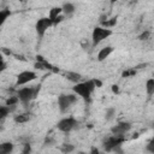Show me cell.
I'll return each mask as SVG.
<instances>
[{"label": "cell", "instance_id": "1", "mask_svg": "<svg viewBox=\"0 0 154 154\" xmlns=\"http://www.w3.org/2000/svg\"><path fill=\"white\" fill-rule=\"evenodd\" d=\"M95 88H96L95 87V83L91 79V81H87V82H82V83L75 84V87L72 88V90L77 95H79L81 97H83L85 101H89L90 95H91V93L94 91Z\"/></svg>", "mask_w": 154, "mask_h": 154}, {"label": "cell", "instance_id": "2", "mask_svg": "<svg viewBox=\"0 0 154 154\" xmlns=\"http://www.w3.org/2000/svg\"><path fill=\"white\" fill-rule=\"evenodd\" d=\"M38 91H40V85L29 87V88H22V89H19L17 96H18V99L20 100V102L23 105L28 106L30 103V101L37 96Z\"/></svg>", "mask_w": 154, "mask_h": 154}, {"label": "cell", "instance_id": "3", "mask_svg": "<svg viewBox=\"0 0 154 154\" xmlns=\"http://www.w3.org/2000/svg\"><path fill=\"white\" fill-rule=\"evenodd\" d=\"M112 35V30L111 29H106V28H101V26H95L91 34V38H93V46L99 45L102 40L107 38L108 36Z\"/></svg>", "mask_w": 154, "mask_h": 154}, {"label": "cell", "instance_id": "4", "mask_svg": "<svg viewBox=\"0 0 154 154\" xmlns=\"http://www.w3.org/2000/svg\"><path fill=\"white\" fill-rule=\"evenodd\" d=\"M77 101V96L73 94H63L58 97V106L61 112H66L71 105H73Z\"/></svg>", "mask_w": 154, "mask_h": 154}, {"label": "cell", "instance_id": "5", "mask_svg": "<svg viewBox=\"0 0 154 154\" xmlns=\"http://www.w3.org/2000/svg\"><path fill=\"white\" fill-rule=\"evenodd\" d=\"M124 141H125V137H120V136H114V135H112V136L107 137V138L103 141L102 147H103V149H105L106 152H112V150H114L118 146H120Z\"/></svg>", "mask_w": 154, "mask_h": 154}, {"label": "cell", "instance_id": "6", "mask_svg": "<svg viewBox=\"0 0 154 154\" xmlns=\"http://www.w3.org/2000/svg\"><path fill=\"white\" fill-rule=\"evenodd\" d=\"M78 125V122L73 118V117H67V118H64L61 119L59 123H58V129L63 132H70L72 129H75L76 126Z\"/></svg>", "mask_w": 154, "mask_h": 154}, {"label": "cell", "instance_id": "7", "mask_svg": "<svg viewBox=\"0 0 154 154\" xmlns=\"http://www.w3.org/2000/svg\"><path fill=\"white\" fill-rule=\"evenodd\" d=\"M53 24H54L53 20L49 19L48 17H46V18H40V19L36 22V25H35L36 32L38 34V36H43L45 32H46V30H47L51 25H53Z\"/></svg>", "mask_w": 154, "mask_h": 154}, {"label": "cell", "instance_id": "8", "mask_svg": "<svg viewBox=\"0 0 154 154\" xmlns=\"http://www.w3.org/2000/svg\"><path fill=\"white\" fill-rule=\"evenodd\" d=\"M131 129V124L128 123V122H123V123H119L114 126L111 128V132L112 135L114 136H120V137H124V135Z\"/></svg>", "mask_w": 154, "mask_h": 154}, {"label": "cell", "instance_id": "9", "mask_svg": "<svg viewBox=\"0 0 154 154\" xmlns=\"http://www.w3.org/2000/svg\"><path fill=\"white\" fill-rule=\"evenodd\" d=\"M36 78V73L32 71H23L17 76V82L16 85H23L28 82H31Z\"/></svg>", "mask_w": 154, "mask_h": 154}, {"label": "cell", "instance_id": "10", "mask_svg": "<svg viewBox=\"0 0 154 154\" xmlns=\"http://www.w3.org/2000/svg\"><path fill=\"white\" fill-rule=\"evenodd\" d=\"M113 52V47L111 46H107V47H103L99 53H97V60L99 61H103L106 58H108V55Z\"/></svg>", "mask_w": 154, "mask_h": 154}, {"label": "cell", "instance_id": "11", "mask_svg": "<svg viewBox=\"0 0 154 154\" xmlns=\"http://www.w3.org/2000/svg\"><path fill=\"white\" fill-rule=\"evenodd\" d=\"M13 149V144L11 142H4L0 146V154H11Z\"/></svg>", "mask_w": 154, "mask_h": 154}, {"label": "cell", "instance_id": "12", "mask_svg": "<svg viewBox=\"0 0 154 154\" xmlns=\"http://www.w3.org/2000/svg\"><path fill=\"white\" fill-rule=\"evenodd\" d=\"M61 8H63V12H64L67 17H70V16L75 12V6H73V4H71V2H65V4L61 6Z\"/></svg>", "mask_w": 154, "mask_h": 154}, {"label": "cell", "instance_id": "13", "mask_svg": "<svg viewBox=\"0 0 154 154\" xmlns=\"http://www.w3.org/2000/svg\"><path fill=\"white\" fill-rule=\"evenodd\" d=\"M63 12V8L61 7H53L51 11H49V14H48V18L49 19H52L53 20V23H54V20L59 17V14Z\"/></svg>", "mask_w": 154, "mask_h": 154}, {"label": "cell", "instance_id": "14", "mask_svg": "<svg viewBox=\"0 0 154 154\" xmlns=\"http://www.w3.org/2000/svg\"><path fill=\"white\" fill-rule=\"evenodd\" d=\"M65 76H66V78L69 79V81H71V82H73V83H78V81L81 79V75L79 73H77V72H71V71H69V72H66L65 73Z\"/></svg>", "mask_w": 154, "mask_h": 154}, {"label": "cell", "instance_id": "15", "mask_svg": "<svg viewBox=\"0 0 154 154\" xmlns=\"http://www.w3.org/2000/svg\"><path fill=\"white\" fill-rule=\"evenodd\" d=\"M30 118H31L30 113H22V114H18L14 117V122L16 123H26L30 120Z\"/></svg>", "mask_w": 154, "mask_h": 154}, {"label": "cell", "instance_id": "16", "mask_svg": "<svg viewBox=\"0 0 154 154\" xmlns=\"http://www.w3.org/2000/svg\"><path fill=\"white\" fill-rule=\"evenodd\" d=\"M146 90L148 95H153L154 94V78H150L146 82Z\"/></svg>", "mask_w": 154, "mask_h": 154}, {"label": "cell", "instance_id": "17", "mask_svg": "<svg viewBox=\"0 0 154 154\" xmlns=\"http://www.w3.org/2000/svg\"><path fill=\"white\" fill-rule=\"evenodd\" d=\"M11 16V11L10 10H1L0 11V25H2L6 20L7 17Z\"/></svg>", "mask_w": 154, "mask_h": 154}, {"label": "cell", "instance_id": "18", "mask_svg": "<svg viewBox=\"0 0 154 154\" xmlns=\"http://www.w3.org/2000/svg\"><path fill=\"white\" fill-rule=\"evenodd\" d=\"M10 112H11V107H8V106H1L0 107V118H1V120H4Z\"/></svg>", "mask_w": 154, "mask_h": 154}, {"label": "cell", "instance_id": "19", "mask_svg": "<svg viewBox=\"0 0 154 154\" xmlns=\"http://www.w3.org/2000/svg\"><path fill=\"white\" fill-rule=\"evenodd\" d=\"M19 101V99H18V96H10L7 100H6V106H16L17 105V102Z\"/></svg>", "mask_w": 154, "mask_h": 154}, {"label": "cell", "instance_id": "20", "mask_svg": "<svg viewBox=\"0 0 154 154\" xmlns=\"http://www.w3.org/2000/svg\"><path fill=\"white\" fill-rule=\"evenodd\" d=\"M116 23H117V18H112L111 20H107V19H106V20L101 22V24H102L103 26H106V29H108V28L116 25Z\"/></svg>", "mask_w": 154, "mask_h": 154}, {"label": "cell", "instance_id": "21", "mask_svg": "<svg viewBox=\"0 0 154 154\" xmlns=\"http://www.w3.org/2000/svg\"><path fill=\"white\" fill-rule=\"evenodd\" d=\"M73 149H75V147H73L72 144H64V146L61 147V152H63L64 154H69V153H71Z\"/></svg>", "mask_w": 154, "mask_h": 154}, {"label": "cell", "instance_id": "22", "mask_svg": "<svg viewBox=\"0 0 154 154\" xmlns=\"http://www.w3.org/2000/svg\"><path fill=\"white\" fill-rule=\"evenodd\" d=\"M136 75V70L135 69H130V70H126L122 73V77H131V76H135Z\"/></svg>", "mask_w": 154, "mask_h": 154}, {"label": "cell", "instance_id": "23", "mask_svg": "<svg viewBox=\"0 0 154 154\" xmlns=\"http://www.w3.org/2000/svg\"><path fill=\"white\" fill-rule=\"evenodd\" d=\"M146 150L149 152L150 154H154V138H152V140L148 142V144H147V147H146Z\"/></svg>", "mask_w": 154, "mask_h": 154}, {"label": "cell", "instance_id": "24", "mask_svg": "<svg viewBox=\"0 0 154 154\" xmlns=\"http://www.w3.org/2000/svg\"><path fill=\"white\" fill-rule=\"evenodd\" d=\"M30 153H31L30 143H24L23 144V149H22V154H30Z\"/></svg>", "mask_w": 154, "mask_h": 154}, {"label": "cell", "instance_id": "25", "mask_svg": "<svg viewBox=\"0 0 154 154\" xmlns=\"http://www.w3.org/2000/svg\"><path fill=\"white\" fill-rule=\"evenodd\" d=\"M114 113H116L114 108H108V109L106 111V119H107V120L112 119V117H113V114H114Z\"/></svg>", "mask_w": 154, "mask_h": 154}, {"label": "cell", "instance_id": "26", "mask_svg": "<svg viewBox=\"0 0 154 154\" xmlns=\"http://www.w3.org/2000/svg\"><path fill=\"white\" fill-rule=\"evenodd\" d=\"M150 36V31H143L140 36H138V40H148Z\"/></svg>", "mask_w": 154, "mask_h": 154}, {"label": "cell", "instance_id": "27", "mask_svg": "<svg viewBox=\"0 0 154 154\" xmlns=\"http://www.w3.org/2000/svg\"><path fill=\"white\" fill-rule=\"evenodd\" d=\"M94 81V83H95V87L96 88H100L101 85H102V82L101 81H99V79H93Z\"/></svg>", "mask_w": 154, "mask_h": 154}, {"label": "cell", "instance_id": "28", "mask_svg": "<svg viewBox=\"0 0 154 154\" xmlns=\"http://www.w3.org/2000/svg\"><path fill=\"white\" fill-rule=\"evenodd\" d=\"M112 91H113L114 94H118V93H119V88H118V85L113 84V85H112Z\"/></svg>", "mask_w": 154, "mask_h": 154}, {"label": "cell", "instance_id": "29", "mask_svg": "<svg viewBox=\"0 0 154 154\" xmlns=\"http://www.w3.org/2000/svg\"><path fill=\"white\" fill-rule=\"evenodd\" d=\"M5 69H6V63H5V61H4V59H2V60H1V69H0V71L2 72Z\"/></svg>", "mask_w": 154, "mask_h": 154}, {"label": "cell", "instance_id": "30", "mask_svg": "<svg viewBox=\"0 0 154 154\" xmlns=\"http://www.w3.org/2000/svg\"><path fill=\"white\" fill-rule=\"evenodd\" d=\"M91 154H100V152H99V149H97V148L91 147Z\"/></svg>", "mask_w": 154, "mask_h": 154}, {"label": "cell", "instance_id": "31", "mask_svg": "<svg viewBox=\"0 0 154 154\" xmlns=\"http://www.w3.org/2000/svg\"><path fill=\"white\" fill-rule=\"evenodd\" d=\"M114 152H117L118 154H123V150L120 149V146H118V147H117V148L114 149Z\"/></svg>", "mask_w": 154, "mask_h": 154}, {"label": "cell", "instance_id": "32", "mask_svg": "<svg viewBox=\"0 0 154 154\" xmlns=\"http://www.w3.org/2000/svg\"><path fill=\"white\" fill-rule=\"evenodd\" d=\"M79 154H84V153H79Z\"/></svg>", "mask_w": 154, "mask_h": 154}]
</instances>
